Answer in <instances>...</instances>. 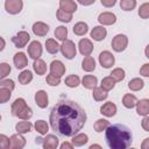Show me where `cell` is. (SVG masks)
<instances>
[{
  "label": "cell",
  "instance_id": "1",
  "mask_svg": "<svg viewBox=\"0 0 149 149\" xmlns=\"http://www.w3.org/2000/svg\"><path fill=\"white\" fill-rule=\"evenodd\" d=\"M86 113L73 100L62 99L51 108L49 121L57 135L70 137L79 133L86 122Z\"/></svg>",
  "mask_w": 149,
  "mask_h": 149
},
{
  "label": "cell",
  "instance_id": "2",
  "mask_svg": "<svg viewBox=\"0 0 149 149\" xmlns=\"http://www.w3.org/2000/svg\"><path fill=\"white\" fill-rule=\"evenodd\" d=\"M105 130V139L111 149H126L133 142L132 132L125 125H109Z\"/></svg>",
  "mask_w": 149,
  "mask_h": 149
},
{
  "label": "cell",
  "instance_id": "3",
  "mask_svg": "<svg viewBox=\"0 0 149 149\" xmlns=\"http://www.w3.org/2000/svg\"><path fill=\"white\" fill-rule=\"evenodd\" d=\"M59 50L62 52V55L68 58V59H72L74 58L77 50H76V44L73 43V41L71 40H64L63 43L59 45Z\"/></svg>",
  "mask_w": 149,
  "mask_h": 149
},
{
  "label": "cell",
  "instance_id": "4",
  "mask_svg": "<svg viewBox=\"0 0 149 149\" xmlns=\"http://www.w3.org/2000/svg\"><path fill=\"white\" fill-rule=\"evenodd\" d=\"M111 44H112V49L114 51L121 52V51H123L127 48V45H128V38L123 34H118V35H115L113 37Z\"/></svg>",
  "mask_w": 149,
  "mask_h": 149
},
{
  "label": "cell",
  "instance_id": "5",
  "mask_svg": "<svg viewBox=\"0 0 149 149\" xmlns=\"http://www.w3.org/2000/svg\"><path fill=\"white\" fill-rule=\"evenodd\" d=\"M99 63L100 65L104 68V69H109L114 65L115 63V58H114V55L107 50L105 51H101L99 54Z\"/></svg>",
  "mask_w": 149,
  "mask_h": 149
},
{
  "label": "cell",
  "instance_id": "6",
  "mask_svg": "<svg viewBox=\"0 0 149 149\" xmlns=\"http://www.w3.org/2000/svg\"><path fill=\"white\" fill-rule=\"evenodd\" d=\"M23 2L22 0H6L5 1V9L9 14H19L22 10Z\"/></svg>",
  "mask_w": 149,
  "mask_h": 149
},
{
  "label": "cell",
  "instance_id": "7",
  "mask_svg": "<svg viewBox=\"0 0 149 149\" xmlns=\"http://www.w3.org/2000/svg\"><path fill=\"white\" fill-rule=\"evenodd\" d=\"M29 40H30V35L27 31H24V30L19 31L15 36L12 37V42H13V44L16 48H23V47H26V44L29 42Z\"/></svg>",
  "mask_w": 149,
  "mask_h": 149
},
{
  "label": "cell",
  "instance_id": "8",
  "mask_svg": "<svg viewBox=\"0 0 149 149\" xmlns=\"http://www.w3.org/2000/svg\"><path fill=\"white\" fill-rule=\"evenodd\" d=\"M42 44L38 41H33L29 45H28V55L30 58L33 59H37L42 56Z\"/></svg>",
  "mask_w": 149,
  "mask_h": 149
},
{
  "label": "cell",
  "instance_id": "9",
  "mask_svg": "<svg viewBox=\"0 0 149 149\" xmlns=\"http://www.w3.org/2000/svg\"><path fill=\"white\" fill-rule=\"evenodd\" d=\"M98 21L102 24V26H111L114 24L116 22V16L114 13L111 12H102L99 14L98 16Z\"/></svg>",
  "mask_w": 149,
  "mask_h": 149
},
{
  "label": "cell",
  "instance_id": "10",
  "mask_svg": "<svg viewBox=\"0 0 149 149\" xmlns=\"http://www.w3.org/2000/svg\"><path fill=\"white\" fill-rule=\"evenodd\" d=\"M79 52L84 56H90L91 52L93 51V44L88 38H81L78 43Z\"/></svg>",
  "mask_w": 149,
  "mask_h": 149
},
{
  "label": "cell",
  "instance_id": "11",
  "mask_svg": "<svg viewBox=\"0 0 149 149\" xmlns=\"http://www.w3.org/2000/svg\"><path fill=\"white\" fill-rule=\"evenodd\" d=\"M9 148H13V149H21L26 146V139L22 136V134H14L10 136L9 139Z\"/></svg>",
  "mask_w": 149,
  "mask_h": 149
},
{
  "label": "cell",
  "instance_id": "12",
  "mask_svg": "<svg viewBox=\"0 0 149 149\" xmlns=\"http://www.w3.org/2000/svg\"><path fill=\"white\" fill-rule=\"evenodd\" d=\"M50 73L58 76V77H62L65 73V65L58 59L52 61L50 63Z\"/></svg>",
  "mask_w": 149,
  "mask_h": 149
},
{
  "label": "cell",
  "instance_id": "13",
  "mask_svg": "<svg viewBox=\"0 0 149 149\" xmlns=\"http://www.w3.org/2000/svg\"><path fill=\"white\" fill-rule=\"evenodd\" d=\"M27 106H28V105H27V102H26V100H24L23 98H17V99H15V101L12 104L10 112H12V114H13L14 116H17Z\"/></svg>",
  "mask_w": 149,
  "mask_h": 149
},
{
  "label": "cell",
  "instance_id": "14",
  "mask_svg": "<svg viewBox=\"0 0 149 149\" xmlns=\"http://www.w3.org/2000/svg\"><path fill=\"white\" fill-rule=\"evenodd\" d=\"M42 147L44 149H56L58 147V137L52 134H48L42 139Z\"/></svg>",
  "mask_w": 149,
  "mask_h": 149
},
{
  "label": "cell",
  "instance_id": "15",
  "mask_svg": "<svg viewBox=\"0 0 149 149\" xmlns=\"http://www.w3.org/2000/svg\"><path fill=\"white\" fill-rule=\"evenodd\" d=\"M100 113L107 118H111V116H114L115 113H116V105L112 101H107L105 102L101 107H100Z\"/></svg>",
  "mask_w": 149,
  "mask_h": 149
},
{
  "label": "cell",
  "instance_id": "16",
  "mask_svg": "<svg viewBox=\"0 0 149 149\" xmlns=\"http://www.w3.org/2000/svg\"><path fill=\"white\" fill-rule=\"evenodd\" d=\"M49 31V26L42 21H37L33 24V33L36 36H45Z\"/></svg>",
  "mask_w": 149,
  "mask_h": 149
},
{
  "label": "cell",
  "instance_id": "17",
  "mask_svg": "<svg viewBox=\"0 0 149 149\" xmlns=\"http://www.w3.org/2000/svg\"><path fill=\"white\" fill-rule=\"evenodd\" d=\"M91 37L94 40V41H102L105 37H106V35H107V30H106V28L104 27V26H97V27H94L92 30H91Z\"/></svg>",
  "mask_w": 149,
  "mask_h": 149
},
{
  "label": "cell",
  "instance_id": "18",
  "mask_svg": "<svg viewBox=\"0 0 149 149\" xmlns=\"http://www.w3.org/2000/svg\"><path fill=\"white\" fill-rule=\"evenodd\" d=\"M13 62L16 69H24L28 65V58L24 55V52H16L14 55Z\"/></svg>",
  "mask_w": 149,
  "mask_h": 149
},
{
  "label": "cell",
  "instance_id": "19",
  "mask_svg": "<svg viewBox=\"0 0 149 149\" xmlns=\"http://www.w3.org/2000/svg\"><path fill=\"white\" fill-rule=\"evenodd\" d=\"M35 102L38 107L45 108L48 106V93L43 90H40L35 93Z\"/></svg>",
  "mask_w": 149,
  "mask_h": 149
},
{
  "label": "cell",
  "instance_id": "20",
  "mask_svg": "<svg viewBox=\"0 0 149 149\" xmlns=\"http://www.w3.org/2000/svg\"><path fill=\"white\" fill-rule=\"evenodd\" d=\"M97 83H98V79L93 74H86L81 79V85L87 90H93L97 86Z\"/></svg>",
  "mask_w": 149,
  "mask_h": 149
},
{
  "label": "cell",
  "instance_id": "21",
  "mask_svg": "<svg viewBox=\"0 0 149 149\" xmlns=\"http://www.w3.org/2000/svg\"><path fill=\"white\" fill-rule=\"evenodd\" d=\"M136 112L139 115L146 116L149 113V100L148 99H141L140 101L136 102Z\"/></svg>",
  "mask_w": 149,
  "mask_h": 149
},
{
  "label": "cell",
  "instance_id": "22",
  "mask_svg": "<svg viewBox=\"0 0 149 149\" xmlns=\"http://www.w3.org/2000/svg\"><path fill=\"white\" fill-rule=\"evenodd\" d=\"M59 8L72 14L77 10V3L73 0H59Z\"/></svg>",
  "mask_w": 149,
  "mask_h": 149
},
{
  "label": "cell",
  "instance_id": "23",
  "mask_svg": "<svg viewBox=\"0 0 149 149\" xmlns=\"http://www.w3.org/2000/svg\"><path fill=\"white\" fill-rule=\"evenodd\" d=\"M81 68L86 72H92L95 69V61L91 56H85V58L81 62Z\"/></svg>",
  "mask_w": 149,
  "mask_h": 149
},
{
  "label": "cell",
  "instance_id": "24",
  "mask_svg": "<svg viewBox=\"0 0 149 149\" xmlns=\"http://www.w3.org/2000/svg\"><path fill=\"white\" fill-rule=\"evenodd\" d=\"M87 141H88V136L84 133H77L72 137V144L74 147H81V146L86 144Z\"/></svg>",
  "mask_w": 149,
  "mask_h": 149
},
{
  "label": "cell",
  "instance_id": "25",
  "mask_svg": "<svg viewBox=\"0 0 149 149\" xmlns=\"http://www.w3.org/2000/svg\"><path fill=\"white\" fill-rule=\"evenodd\" d=\"M33 68H34V71L38 74V76H42V74H45L47 72V64L43 59L41 58H37L35 59L34 64H33Z\"/></svg>",
  "mask_w": 149,
  "mask_h": 149
},
{
  "label": "cell",
  "instance_id": "26",
  "mask_svg": "<svg viewBox=\"0 0 149 149\" xmlns=\"http://www.w3.org/2000/svg\"><path fill=\"white\" fill-rule=\"evenodd\" d=\"M136 102H137V98L132 93H127L122 98V105L126 108H134Z\"/></svg>",
  "mask_w": 149,
  "mask_h": 149
},
{
  "label": "cell",
  "instance_id": "27",
  "mask_svg": "<svg viewBox=\"0 0 149 149\" xmlns=\"http://www.w3.org/2000/svg\"><path fill=\"white\" fill-rule=\"evenodd\" d=\"M88 31V26L86 22H77L74 26H73V33L77 35V36H84L86 33Z\"/></svg>",
  "mask_w": 149,
  "mask_h": 149
},
{
  "label": "cell",
  "instance_id": "28",
  "mask_svg": "<svg viewBox=\"0 0 149 149\" xmlns=\"http://www.w3.org/2000/svg\"><path fill=\"white\" fill-rule=\"evenodd\" d=\"M15 129L19 134H26V133H29L31 130V123L28 121V120H23V121H20L16 123L15 126Z\"/></svg>",
  "mask_w": 149,
  "mask_h": 149
},
{
  "label": "cell",
  "instance_id": "29",
  "mask_svg": "<svg viewBox=\"0 0 149 149\" xmlns=\"http://www.w3.org/2000/svg\"><path fill=\"white\" fill-rule=\"evenodd\" d=\"M45 49L49 54L55 55L59 51V44L54 40V38H48L45 41Z\"/></svg>",
  "mask_w": 149,
  "mask_h": 149
},
{
  "label": "cell",
  "instance_id": "30",
  "mask_svg": "<svg viewBox=\"0 0 149 149\" xmlns=\"http://www.w3.org/2000/svg\"><path fill=\"white\" fill-rule=\"evenodd\" d=\"M93 99L95 101H102L108 97V93L106 90H104L102 87H94L93 88Z\"/></svg>",
  "mask_w": 149,
  "mask_h": 149
},
{
  "label": "cell",
  "instance_id": "31",
  "mask_svg": "<svg viewBox=\"0 0 149 149\" xmlns=\"http://www.w3.org/2000/svg\"><path fill=\"white\" fill-rule=\"evenodd\" d=\"M17 79H19V83L22 84V85L29 84V83L33 80V73H31V71H29V70H23V71L19 74Z\"/></svg>",
  "mask_w": 149,
  "mask_h": 149
},
{
  "label": "cell",
  "instance_id": "32",
  "mask_svg": "<svg viewBox=\"0 0 149 149\" xmlns=\"http://www.w3.org/2000/svg\"><path fill=\"white\" fill-rule=\"evenodd\" d=\"M144 86V81L141 78H133L128 83V87L130 91H140Z\"/></svg>",
  "mask_w": 149,
  "mask_h": 149
},
{
  "label": "cell",
  "instance_id": "33",
  "mask_svg": "<svg viewBox=\"0 0 149 149\" xmlns=\"http://www.w3.org/2000/svg\"><path fill=\"white\" fill-rule=\"evenodd\" d=\"M34 127H35V129H36L41 135H45V134L48 133V130H49V126H48V123H47L44 120H37V121L35 122Z\"/></svg>",
  "mask_w": 149,
  "mask_h": 149
},
{
  "label": "cell",
  "instance_id": "34",
  "mask_svg": "<svg viewBox=\"0 0 149 149\" xmlns=\"http://www.w3.org/2000/svg\"><path fill=\"white\" fill-rule=\"evenodd\" d=\"M136 7V0H120V8L126 12H130Z\"/></svg>",
  "mask_w": 149,
  "mask_h": 149
},
{
  "label": "cell",
  "instance_id": "35",
  "mask_svg": "<svg viewBox=\"0 0 149 149\" xmlns=\"http://www.w3.org/2000/svg\"><path fill=\"white\" fill-rule=\"evenodd\" d=\"M108 126H109V122H108L106 119H99V120H97V121L94 122L93 128H94V130H95L97 133H101V132L105 130Z\"/></svg>",
  "mask_w": 149,
  "mask_h": 149
},
{
  "label": "cell",
  "instance_id": "36",
  "mask_svg": "<svg viewBox=\"0 0 149 149\" xmlns=\"http://www.w3.org/2000/svg\"><path fill=\"white\" fill-rule=\"evenodd\" d=\"M109 74H111V77H112L115 81H121V80H123V79H125V76H126L125 70L121 69V68H116V69L112 70V72H111Z\"/></svg>",
  "mask_w": 149,
  "mask_h": 149
},
{
  "label": "cell",
  "instance_id": "37",
  "mask_svg": "<svg viewBox=\"0 0 149 149\" xmlns=\"http://www.w3.org/2000/svg\"><path fill=\"white\" fill-rule=\"evenodd\" d=\"M114 86H115V80H114L111 76H107V77L102 78V80H101V86H100V87H102V88L106 90V91H109V90H112Z\"/></svg>",
  "mask_w": 149,
  "mask_h": 149
},
{
  "label": "cell",
  "instance_id": "38",
  "mask_svg": "<svg viewBox=\"0 0 149 149\" xmlns=\"http://www.w3.org/2000/svg\"><path fill=\"white\" fill-rule=\"evenodd\" d=\"M56 16H57V19H58L59 21H62V22H70V21L72 20V14H71V13H68V12L61 9V8L57 9Z\"/></svg>",
  "mask_w": 149,
  "mask_h": 149
},
{
  "label": "cell",
  "instance_id": "39",
  "mask_svg": "<svg viewBox=\"0 0 149 149\" xmlns=\"http://www.w3.org/2000/svg\"><path fill=\"white\" fill-rule=\"evenodd\" d=\"M55 37L59 41H64L66 40V36H68V29L64 27V26H59L55 29Z\"/></svg>",
  "mask_w": 149,
  "mask_h": 149
},
{
  "label": "cell",
  "instance_id": "40",
  "mask_svg": "<svg viewBox=\"0 0 149 149\" xmlns=\"http://www.w3.org/2000/svg\"><path fill=\"white\" fill-rule=\"evenodd\" d=\"M80 84V79L77 74H70L65 78V85L69 87H77Z\"/></svg>",
  "mask_w": 149,
  "mask_h": 149
},
{
  "label": "cell",
  "instance_id": "41",
  "mask_svg": "<svg viewBox=\"0 0 149 149\" xmlns=\"http://www.w3.org/2000/svg\"><path fill=\"white\" fill-rule=\"evenodd\" d=\"M10 71H12V69L8 63H0V80L5 79L10 73Z\"/></svg>",
  "mask_w": 149,
  "mask_h": 149
},
{
  "label": "cell",
  "instance_id": "42",
  "mask_svg": "<svg viewBox=\"0 0 149 149\" xmlns=\"http://www.w3.org/2000/svg\"><path fill=\"white\" fill-rule=\"evenodd\" d=\"M139 15L141 19H148V16H149V3L148 2H144L143 5L140 6Z\"/></svg>",
  "mask_w": 149,
  "mask_h": 149
},
{
  "label": "cell",
  "instance_id": "43",
  "mask_svg": "<svg viewBox=\"0 0 149 149\" xmlns=\"http://www.w3.org/2000/svg\"><path fill=\"white\" fill-rule=\"evenodd\" d=\"M45 81H47V84H49L50 86H57V85H59V83H61V77L50 73V74L47 76Z\"/></svg>",
  "mask_w": 149,
  "mask_h": 149
},
{
  "label": "cell",
  "instance_id": "44",
  "mask_svg": "<svg viewBox=\"0 0 149 149\" xmlns=\"http://www.w3.org/2000/svg\"><path fill=\"white\" fill-rule=\"evenodd\" d=\"M15 87V84L12 79H1L0 80V88H6L9 91H13Z\"/></svg>",
  "mask_w": 149,
  "mask_h": 149
},
{
  "label": "cell",
  "instance_id": "45",
  "mask_svg": "<svg viewBox=\"0 0 149 149\" xmlns=\"http://www.w3.org/2000/svg\"><path fill=\"white\" fill-rule=\"evenodd\" d=\"M12 91L6 90V88H0V104H5L10 99V93Z\"/></svg>",
  "mask_w": 149,
  "mask_h": 149
},
{
  "label": "cell",
  "instance_id": "46",
  "mask_svg": "<svg viewBox=\"0 0 149 149\" xmlns=\"http://www.w3.org/2000/svg\"><path fill=\"white\" fill-rule=\"evenodd\" d=\"M31 116H33V111H31V108H30L29 106H27V107L17 115V118H20V119H22V120H29Z\"/></svg>",
  "mask_w": 149,
  "mask_h": 149
},
{
  "label": "cell",
  "instance_id": "47",
  "mask_svg": "<svg viewBox=\"0 0 149 149\" xmlns=\"http://www.w3.org/2000/svg\"><path fill=\"white\" fill-rule=\"evenodd\" d=\"M9 137L3 134H0V149H8L9 148Z\"/></svg>",
  "mask_w": 149,
  "mask_h": 149
},
{
  "label": "cell",
  "instance_id": "48",
  "mask_svg": "<svg viewBox=\"0 0 149 149\" xmlns=\"http://www.w3.org/2000/svg\"><path fill=\"white\" fill-rule=\"evenodd\" d=\"M140 74H142L143 77H149V64L146 63L141 69H140Z\"/></svg>",
  "mask_w": 149,
  "mask_h": 149
},
{
  "label": "cell",
  "instance_id": "49",
  "mask_svg": "<svg viewBox=\"0 0 149 149\" xmlns=\"http://www.w3.org/2000/svg\"><path fill=\"white\" fill-rule=\"evenodd\" d=\"M100 2H101L102 6L109 8V7H113L116 3V0H100Z\"/></svg>",
  "mask_w": 149,
  "mask_h": 149
},
{
  "label": "cell",
  "instance_id": "50",
  "mask_svg": "<svg viewBox=\"0 0 149 149\" xmlns=\"http://www.w3.org/2000/svg\"><path fill=\"white\" fill-rule=\"evenodd\" d=\"M142 127H143V129L146 130V132H149V118H148V115H146L144 116V119L142 120Z\"/></svg>",
  "mask_w": 149,
  "mask_h": 149
},
{
  "label": "cell",
  "instance_id": "51",
  "mask_svg": "<svg viewBox=\"0 0 149 149\" xmlns=\"http://www.w3.org/2000/svg\"><path fill=\"white\" fill-rule=\"evenodd\" d=\"M80 5H83V6H90V5H92V3H94L95 2V0H77Z\"/></svg>",
  "mask_w": 149,
  "mask_h": 149
},
{
  "label": "cell",
  "instance_id": "52",
  "mask_svg": "<svg viewBox=\"0 0 149 149\" xmlns=\"http://www.w3.org/2000/svg\"><path fill=\"white\" fill-rule=\"evenodd\" d=\"M61 148H62V149H65V148L72 149V148H73V144H72V143H69V142H64V143L61 144Z\"/></svg>",
  "mask_w": 149,
  "mask_h": 149
},
{
  "label": "cell",
  "instance_id": "53",
  "mask_svg": "<svg viewBox=\"0 0 149 149\" xmlns=\"http://www.w3.org/2000/svg\"><path fill=\"white\" fill-rule=\"evenodd\" d=\"M5 45H6V41L2 37H0V51H2L5 49Z\"/></svg>",
  "mask_w": 149,
  "mask_h": 149
},
{
  "label": "cell",
  "instance_id": "54",
  "mask_svg": "<svg viewBox=\"0 0 149 149\" xmlns=\"http://www.w3.org/2000/svg\"><path fill=\"white\" fill-rule=\"evenodd\" d=\"M148 142H149V139H148V137H147V139H144V143L142 144V148H143V149L148 147Z\"/></svg>",
  "mask_w": 149,
  "mask_h": 149
},
{
  "label": "cell",
  "instance_id": "55",
  "mask_svg": "<svg viewBox=\"0 0 149 149\" xmlns=\"http://www.w3.org/2000/svg\"><path fill=\"white\" fill-rule=\"evenodd\" d=\"M93 148H99V149H101V146H99V144H92V146H90V149H93Z\"/></svg>",
  "mask_w": 149,
  "mask_h": 149
},
{
  "label": "cell",
  "instance_id": "56",
  "mask_svg": "<svg viewBox=\"0 0 149 149\" xmlns=\"http://www.w3.org/2000/svg\"><path fill=\"white\" fill-rule=\"evenodd\" d=\"M0 120H1V115H0Z\"/></svg>",
  "mask_w": 149,
  "mask_h": 149
}]
</instances>
